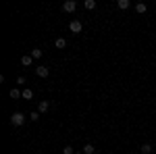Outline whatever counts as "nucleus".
I'll return each instance as SVG.
<instances>
[{
  "mask_svg": "<svg viewBox=\"0 0 156 154\" xmlns=\"http://www.w3.org/2000/svg\"><path fill=\"white\" fill-rule=\"evenodd\" d=\"M23 123H25V115H23V113H19V110L12 113V117H11V125H12V127H21Z\"/></svg>",
  "mask_w": 156,
  "mask_h": 154,
  "instance_id": "nucleus-1",
  "label": "nucleus"
},
{
  "mask_svg": "<svg viewBox=\"0 0 156 154\" xmlns=\"http://www.w3.org/2000/svg\"><path fill=\"white\" fill-rule=\"evenodd\" d=\"M69 29H71V34H79V31L83 29V25H81L79 19H73L71 23H69Z\"/></svg>",
  "mask_w": 156,
  "mask_h": 154,
  "instance_id": "nucleus-2",
  "label": "nucleus"
},
{
  "mask_svg": "<svg viewBox=\"0 0 156 154\" xmlns=\"http://www.w3.org/2000/svg\"><path fill=\"white\" fill-rule=\"evenodd\" d=\"M77 9V2L75 0H67V2H62V11L65 13H73Z\"/></svg>",
  "mask_w": 156,
  "mask_h": 154,
  "instance_id": "nucleus-3",
  "label": "nucleus"
},
{
  "mask_svg": "<svg viewBox=\"0 0 156 154\" xmlns=\"http://www.w3.org/2000/svg\"><path fill=\"white\" fill-rule=\"evenodd\" d=\"M36 75H37V77H48L50 69H48V67H36Z\"/></svg>",
  "mask_w": 156,
  "mask_h": 154,
  "instance_id": "nucleus-4",
  "label": "nucleus"
},
{
  "mask_svg": "<svg viewBox=\"0 0 156 154\" xmlns=\"http://www.w3.org/2000/svg\"><path fill=\"white\" fill-rule=\"evenodd\" d=\"M21 65H23V67H31V65H34V56H31V54L21 56Z\"/></svg>",
  "mask_w": 156,
  "mask_h": 154,
  "instance_id": "nucleus-5",
  "label": "nucleus"
},
{
  "mask_svg": "<svg viewBox=\"0 0 156 154\" xmlns=\"http://www.w3.org/2000/svg\"><path fill=\"white\" fill-rule=\"evenodd\" d=\"M48 108H50V102H48V100H42V102L37 104V113L42 115V113H46Z\"/></svg>",
  "mask_w": 156,
  "mask_h": 154,
  "instance_id": "nucleus-6",
  "label": "nucleus"
},
{
  "mask_svg": "<svg viewBox=\"0 0 156 154\" xmlns=\"http://www.w3.org/2000/svg\"><path fill=\"white\" fill-rule=\"evenodd\" d=\"M11 98H12V100L23 98V92H21V90H17V88H12V90H11Z\"/></svg>",
  "mask_w": 156,
  "mask_h": 154,
  "instance_id": "nucleus-7",
  "label": "nucleus"
},
{
  "mask_svg": "<svg viewBox=\"0 0 156 154\" xmlns=\"http://www.w3.org/2000/svg\"><path fill=\"white\" fill-rule=\"evenodd\" d=\"M83 152H85V154H96V148H94V144H85V146H83Z\"/></svg>",
  "mask_w": 156,
  "mask_h": 154,
  "instance_id": "nucleus-8",
  "label": "nucleus"
},
{
  "mask_svg": "<svg viewBox=\"0 0 156 154\" xmlns=\"http://www.w3.org/2000/svg\"><path fill=\"white\" fill-rule=\"evenodd\" d=\"M140 152L142 154H150L152 152V146H150V144H142V146H140Z\"/></svg>",
  "mask_w": 156,
  "mask_h": 154,
  "instance_id": "nucleus-9",
  "label": "nucleus"
},
{
  "mask_svg": "<svg viewBox=\"0 0 156 154\" xmlns=\"http://www.w3.org/2000/svg\"><path fill=\"white\" fill-rule=\"evenodd\" d=\"M83 6L87 9V11H94V9H96V0H85Z\"/></svg>",
  "mask_w": 156,
  "mask_h": 154,
  "instance_id": "nucleus-10",
  "label": "nucleus"
},
{
  "mask_svg": "<svg viewBox=\"0 0 156 154\" xmlns=\"http://www.w3.org/2000/svg\"><path fill=\"white\" fill-rule=\"evenodd\" d=\"M117 6H119L121 11H127V9H129V0H119Z\"/></svg>",
  "mask_w": 156,
  "mask_h": 154,
  "instance_id": "nucleus-11",
  "label": "nucleus"
},
{
  "mask_svg": "<svg viewBox=\"0 0 156 154\" xmlns=\"http://www.w3.org/2000/svg\"><path fill=\"white\" fill-rule=\"evenodd\" d=\"M54 46L56 48H67V40H65V38H58V40L54 42Z\"/></svg>",
  "mask_w": 156,
  "mask_h": 154,
  "instance_id": "nucleus-12",
  "label": "nucleus"
},
{
  "mask_svg": "<svg viewBox=\"0 0 156 154\" xmlns=\"http://www.w3.org/2000/svg\"><path fill=\"white\" fill-rule=\"evenodd\" d=\"M146 9H148V6H146L144 2H137V4H135V11L137 13H146Z\"/></svg>",
  "mask_w": 156,
  "mask_h": 154,
  "instance_id": "nucleus-13",
  "label": "nucleus"
},
{
  "mask_svg": "<svg viewBox=\"0 0 156 154\" xmlns=\"http://www.w3.org/2000/svg\"><path fill=\"white\" fill-rule=\"evenodd\" d=\"M31 56H34V60L40 59V56H42V50H40V48H34V50H31Z\"/></svg>",
  "mask_w": 156,
  "mask_h": 154,
  "instance_id": "nucleus-14",
  "label": "nucleus"
},
{
  "mask_svg": "<svg viewBox=\"0 0 156 154\" xmlns=\"http://www.w3.org/2000/svg\"><path fill=\"white\" fill-rule=\"evenodd\" d=\"M23 98L31 100V98H34V92H31V90H23Z\"/></svg>",
  "mask_w": 156,
  "mask_h": 154,
  "instance_id": "nucleus-15",
  "label": "nucleus"
},
{
  "mask_svg": "<svg viewBox=\"0 0 156 154\" xmlns=\"http://www.w3.org/2000/svg\"><path fill=\"white\" fill-rule=\"evenodd\" d=\"M37 119H40V113H37V110L29 113V121H37Z\"/></svg>",
  "mask_w": 156,
  "mask_h": 154,
  "instance_id": "nucleus-16",
  "label": "nucleus"
},
{
  "mask_svg": "<svg viewBox=\"0 0 156 154\" xmlns=\"http://www.w3.org/2000/svg\"><path fill=\"white\" fill-rule=\"evenodd\" d=\"M62 154H75V150H73L71 146H65V150H62Z\"/></svg>",
  "mask_w": 156,
  "mask_h": 154,
  "instance_id": "nucleus-17",
  "label": "nucleus"
},
{
  "mask_svg": "<svg viewBox=\"0 0 156 154\" xmlns=\"http://www.w3.org/2000/svg\"><path fill=\"white\" fill-rule=\"evenodd\" d=\"M17 83H19V85H23V83H25V77H23V75H19V77H17Z\"/></svg>",
  "mask_w": 156,
  "mask_h": 154,
  "instance_id": "nucleus-18",
  "label": "nucleus"
},
{
  "mask_svg": "<svg viewBox=\"0 0 156 154\" xmlns=\"http://www.w3.org/2000/svg\"><path fill=\"white\" fill-rule=\"evenodd\" d=\"M75 154H81V152H75Z\"/></svg>",
  "mask_w": 156,
  "mask_h": 154,
  "instance_id": "nucleus-19",
  "label": "nucleus"
},
{
  "mask_svg": "<svg viewBox=\"0 0 156 154\" xmlns=\"http://www.w3.org/2000/svg\"><path fill=\"white\" fill-rule=\"evenodd\" d=\"M36 154H42V152H36Z\"/></svg>",
  "mask_w": 156,
  "mask_h": 154,
  "instance_id": "nucleus-20",
  "label": "nucleus"
}]
</instances>
